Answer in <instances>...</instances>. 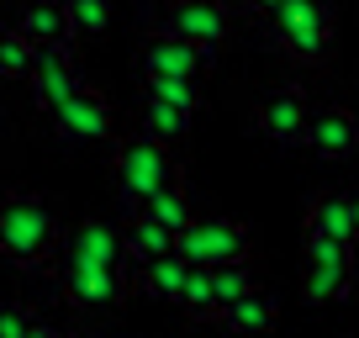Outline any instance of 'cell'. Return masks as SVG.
I'll use <instances>...</instances> for the list:
<instances>
[{
	"instance_id": "3957f363",
	"label": "cell",
	"mask_w": 359,
	"mask_h": 338,
	"mask_svg": "<svg viewBox=\"0 0 359 338\" xmlns=\"http://www.w3.org/2000/svg\"><path fill=\"white\" fill-rule=\"evenodd\" d=\"M111 169H116V191H122V201L133 206V212L148 201V196H158V191H169V185H180L175 154H169L164 143H154L148 133L122 137V143H116Z\"/></svg>"
},
{
	"instance_id": "484cf974",
	"label": "cell",
	"mask_w": 359,
	"mask_h": 338,
	"mask_svg": "<svg viewBox=\"0 0 359 338\" xmlns=\"http://www.w3.org/2000/svg\"><path fill=\"white\" fill-rule=\"evenodd\" d=\"M348 280H354V291H348V296H359V243L348 248Z\"/></svg>"
},
{
	"instance_id": "cb8c5ba5",
	"label": "cell",
	"mask_w": 359,
	"mask_h": 338,
	"mask_svg": "<svg viewBox=\"0 0 359 338\" xmlns=\"http://www.w3.org/2000/svg\"><path fill=\"white\" fill-rule=\"evenodd\" d=\"M148 95H154V101H164V106H175V111H185V116L201 106L196 79H148Z\"/></svg>"
},
{
	"instance_id": "52a82bcc",
	"label": "cell",
	"mask_w": 359,
	"mask_h": 338,
	"mask_svg": "<svg viewBox=\"0 0 359 338\" xmlns=\"http://www.w3.org/2000/svg\"><path fill=\"white\" fill-rule=\"evenodd\" d=\"M306 302H344L354 291L348 280V248L327 243V238H306V280H302Z\"/></svg>"
},
{
	"instance_id": "277c9868",
	"label": "cell",
	"mask_w": 359,
	"mask_h": 338,
	"mask_svg": "<svg viewBox=\"0 0 359 338\" xmlns=\"http://www.w3.org/2000/svg\"><path fill=\"white\" fill-rule=\"evenodd\" d=\"M269 22H275V43L296 64H323L333 48V6L327 0H280Z\"/></svg>"
},
{
	"instance_id": "83f0119b",
	"label": "cell",
	"mask_w": 359,
	"mask_h": 338,
	"mask_svg": "<svg viewBox=\"0 0 359 338\" xmlns=\"http://www.w3.org/2000/svg\"><path fill=\"white\" fill-rule=\"evenodd\" d=\"M222 6H227V11H254L259 16V0H222Z\"/></svg>"
},
{
	"instance_id": "5b68a950",
	"label": "cell",
	"mask_w": 359,
	"mask_h": 338,
	"mask_svg": "<svg viewBox=\"0 0 359 338\" xmlns=\"http://www.w3.org/2000/svg\"><path fill=\"white\" fill-rule=\"evenodd\" d=\"M254 248V233L233 217H196L185 233L175 238V254L185 264H201V270H217V264H238L248 259Z\"/></svg>"
},
{
	"instance_id": "7a4b0ae2",
	"label": "cell",
	"mask_w": 359,
	"mask_h": 338,
	"mask_svg": "<svg viewBox=\"0 0 359 338\" xmlns=\"http://www.w3.org/2000/svg\"><path fill=\"white\" fill-rule=\"evenodd\" d=\"M58 243H64V233H58V217L48 212L43 196L32 191H11L6 201H0V254L11 264H48L58 254Z\"/></svg>"
},
{
	"instance_id": "8992f818",
	"label": "cell",
	"mask_w": 359,
	"mask_h": 338,
	"mask_svg": "<svg viewBox=\"0 0 359 338\" xmlns=\"http://www.w3.org/2000/svg\"><path fill=\"white\" fill-rule=\"evenodd\" d=\"M227 27H233V11H227L222 0H169L164 6V32L206 48V53H217Z\"/></svg>"
},
{
	"instance_id": "6da1fadb",
	"label": "cell",
	"mask_w": 359,
	"mask_h": 338,
	"mask_svg": "<svg viewBox=\"0 0 359 338\" xmlns=\"http://www.w3.org/2000/svg\"><path fill=\"white\" fill-rule=\"evenodd\" d=\"M64 264H58V280H64V296L85 312H106L127 296V248L122 233L106 222H79L74 233L64 238Z\"/></svg>"
},
{
	"instance_id": "8fae6325",
	"label": "cell",
	"mask_w": 359,
	"mask_h": 338,
	"mask_svg": "<svg viewBox=\"0 0 359 338\" xmlns=\"http://www.w3.org/2000/svg\"><path fill=\"white\" fill-rule=\"evenodd\" d=\"M302 143L312 148L317 158H348L359 148V116L348 106H323V111L306 116Z\"/></svg>"
},
{
	"instance_id": "30bf717a",
	"label": "cell",
	"mask_w": 359,
	"mask_h": 338,
	"mask_svg": "<svg viewBox=\"0 0 359 338\" xmlns=\"http://www.w3.org/2000/svg\"><path fill=\"white\" fill-rule=\"evenodd\" d=\"M53 127H58V137H69V143H95V137H111V106H106L101 90L79 85V90L53 111Z\"/></svg>"
},
{
	"instance_id": "e0dca14e",
	"label": "cell",
	"mask_w": 359,
	"mask_h": 338,
	"mask_svg": "<svg viewBox=\"0 0 359 338\" xmlns=\"http://www.w3.org/2000/svg\"><path fill=\"white\" fill-rule=\"evenodd\" d=\"M137 212H143V217H154L158 227H169V233H175V238L185 233V227H191V222H196V212H191V196L180 191V185H169V191L148 196V201L137 206Z\"/></svg>"
},
{
	"instance_id": "4316f807",
	"label": "cell",
	"mask_w": 359,
	"mask_h": 338,
	"mask_svg": "<svg viewBox=\"0 0 359 338\" xmlns=\"http://www.w3.org/2000/svg\"><path fill=\"white\" fill-rule=\"evenodd\" d=\"M32 338H69L64 327H48V323H32Z\"/></svg>"
},
{
	"instance_id": "4dcf8cb0",
	"label": "cell",
	"mask_w": 359,
	"mask_h": 338,
	"mask_svg": "<svg viewBox=\"0 0 359 338\" xmlns=\"http://www.w3.org/2000/svg\"><path fill=\"white\" fill-rule=\"evenodd\" d=\"M27 338H32V333H27Z\"/></svg>"
},
{
	"instance_id": "9a60e30c",
	"label": "cell",
	"mask_w": 359,
	"mask_h": 338,
	"mask_svg": "<svg viewBox=\"0 0 359 338\" xmlns=\"http://www.w3.org/2000/svg\"><path fill=\"white\" fill-rule=\"evenodd\" d=\"M122 248H127V259L148 264V259H164V254H175V233H169V227H158L154 217L133 212V217H127V227H122Z\"/></svg>"
},
{
	"instance_id": "5bb4252c",
	"label": "cell",
	"mask_w": 359,
	"mask_h": 338,
	"mask_svg": "<svg viewBox=\"0 0 359 338\" xmlns=\"http://www.w3.org/2000/svg\"><path fill=\"white\" fill-rule=\"evenodd\" d=\"M306 238H327V243L354 248V212H348L344 191L312 196V206H306Z\"/></svg>"
},
{
	"instance_id": "7c38bea8",
	"label": "cell",
	"mask_w": 359,
	"mask_h": 338,
	"mask_svg": "<svg viewBox=\"0 0 359 338\" xmlns=\"http://www.w3.org/2000/svg\"><path fill=\"white\" fill-rule=\"evenodd\" d=\"M306 95L296 90V85H285V90H269L264 101H259V111H254V127L269 137V143H302V133H306Z\"/></svg>"
},
{
	"instance_id": "4fadbf2b",
	"label": "cell",
	"mask_w": 359,
	"mask_h": 338,
	"mask_svg": "<svg viewBox=\"0 0 359 338\" xmlns=\"http://www.w3.org/2000/svg\"><path fill=\"white\" fill-rule=\"evenodd\" d=\"M16 32H22L32 48H69V37H74V32H69L64 0H27Z\"/></svg>"
},
{
	"instance_id": "f546056e",
	"label": "cell",
	"mask_w": 359,
	"mask_h": 338,
	"mask_svg": "<svg viewBox=\"0 0 359 338\" xmlns=\"http://www.w3.org/2000/svg\"><path fill=\"white\" fill-rule=\"evenodd\" d=\"M275 6H280V0H259V16H269V11H275Z\"/></svg>"
},
{
	"instance_id": "2e32d148",
	"label": "cell",
	"mask_w": 359,
	"mask_h": 338,
	"mask_svg": "<svg viewBox=\"0 0 359 338\" xmlns=\"http://www.w3.org/2000/svg\"><path fill=\"white\" fill-rule=\"evenodd\" d=\"M222 323L233 327V333H243V338H259V333H269L275 327V296L269 291H248V296H238L233 306L222 312Z\"/></svg>"
},
{
	"instance_id": "f1b7e54d",
	"label": "cell",
	"mask_w": 359,
	"mask_h": 338,
	"mask_svg": "<svg viewBox=\"0 0 359 338\" xmlns=\"http://www.w3.org/2000/svg\"><path fill=\"white\" fill-rule=\"evenodd\" d=\"M348 212H354V243H359V191H348Z\"/></svg>"
},
{
	"instance_id": "ac0fdd59",
	"label": "cell",
	"mask_w": 359,
	"mask_h": 338,
	"mask_svg": "<svg viewBox=\"0 0 359 338\" xmlns=\"http://www.w3.org/2000/svg\"><path fill=\"white\" fill-rule=\"evenodd\" d=\"M185 270L191 264L180 254H164V259H148L143 264V291L158 296V302H180V285H185Z\"/></svg>"
},
{
	"instance_id": "44dd1931",
	"label": "cell",
	"mask_w": 359,
	"mask_h": 338,
	"mask_svg": "<svg viewBox=\"0 0 359 338\" xmlns=\"http://www.w3.org/2000/svg\"><path fill=\"white\" fill-rule=\"evenodd\" d=\"M180 306L196 317V323H212L217 317V296H212V270H201V264H191L185 270V285H180Z\"/></svg>"
},
{
	"instance_id": "ba28073f",
	"label": "cell",
	"mask_w": 359,
	"mask_h": 338,
	"mask_svg": "<svg viewBox=\"0 0 359 338\" xmlns=\"http://www.w3.org/2000/svg\"><path fill=\"white\" fill-rule=\"evenodd\" d=\"M212 58H217V53L185 43V37L154 32V37L143 43V53H137V69H143V79H196Z\"/></svg>"
},
{
	"instance_id": "9c48e42d",
	"label": "cell",
	"mask_w": 359,
	"mask_h": 338,
	"mask_svg": "<svg viewBox=\"0 0 359 338\" xmlns=\"http://www.w3.org/2000/svg\"><path fill=\"white\" fill-rule=\"evenodd\" d=\"M85 79H79V64L69 48H32V101L43 106L48 116L79 90Z\"/></svg>"
},
{
	"instance_id": "603a6c76",
	"label": "cell",
	"mask_w": 359,
	"mask_h": 338,
	"mask_svg": "<svg viewBox=\"0 0 359 338\" xmlns=\"http://www.w3.org/2000/svg\"><path fill=\"white\" fill-rule=\"evenodd\" d=\"M0 74L6 79H32V43H27L16 27L0 32Z\"/></svg>"
},
{
	"instance_id": "d4e9b609",
	"label": "cell",
	"mask_w": 359,
	"mask_h": 338,
	"mask_svg": "<svg viewBox=\"0 0 359 338\" xmlns=\"http://www.w3.org/2000/svg\"><path fill=\"white\" fill-rule=\"evenodd\" d=\"M32 333V312L22 302H0V338H27Z\"/></svg>"
},
{
	"instance_id": "d6986e66",
	"label": "cell",
	"mask_w": 359,
	"mask_h": 338,
	"mask_svg": "<svg viewBox=\"0 0 359 338\" xmlns=\"http://www.w3.org/2000/svg\"><path fill=\"white\" fill-rule=\"evenodd\" d=\"M185 127H191V116L185 111H175V106H164V101H154V95H148L143 101V133L154 137V143H180V137H185Z\"/></svg>"
},
{
	"instance_id": "ffe728a7",
	"label": "cell",
	"mask_w": 359,
	"mask_h": 338,
	"mask_svg": "<svg viewBox=\"0 0 359 338\" xmlns=\"http://www.w3.org/2000/svg\"><path fill=\"white\" fill-rule=\"evenodd\" d=\"M254 270H248V259H238V264H217L212 270V296H217V317L227 312V306L238 302V296H248L254 291Z\"/></svg>"
},
{
	"instance_id": "7402d4cb",
	"label": "cell",
	"mask_w": 359,
	"mask_h": 338,
	"mask_svg": "<svg viewBox=\"0 0 359 338\" xmlns=\"http://www.w3.org/2000/svg\"><path fill=\"white\" fill-rule=\"evenodd\" d=\"M64 11L74 37H101L111 27V0H64Z\"/></svg>"
}]
</instances>
